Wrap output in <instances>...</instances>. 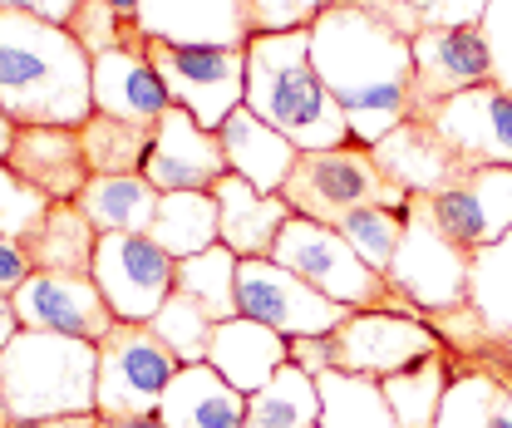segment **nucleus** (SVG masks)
Instances as JSON below:
<instances>
[{
    "instance_id": "9b49d317",
    "label": "nucleus",
    "mask_w": 512,
    "mask_h": 428,
    "mask_svg": "<svg viewBox=\"0 0 512 428\" xmlns=\"http://www.w3.org/2000/svg\"><path fill=\"white\" fill-rule=\"evenodd\" d=\"M237 310L247 320L271 325L286 340H296V335H330L350 315L345 306H335L330 296H320L316 286H306L296 271H286L271 256L237 261Z\"/></svg>"
},
{
    "instance_id": "b1692460",
    "label": "nucleus",
    "mask_w": 512,
    "mask_h": 428,
    "mask_svg": "<svg viewBox=\"0 0 512 428\" xmlns=\"http://www.w3.org/2000/svg\"><path fill=\"white\" fill-rule=\"evenodd\" d=\"M217 138H222V153H227V173L247 178L261 192H281L296 158H301V148L286 133H276L266 119H256L247 104L217 128Z\"/></svg>"
},
{
    "instance_id": "7c9ffc66",
    "label": "nucleus",
    "mask_w": 512,
    "mask_h": 428,
    "mask_svg": "<svg viewBox=\"0 0 512 428\" xmlns=\"http://www.w3.org/2000/svg\"><path fill=\"white\" fill-rule=\"evenodd\" d=\"M448 379H453V355H448V350H434V355L414 360L409 369L380 379V389H384V399H389V409H394V419H399V428H434Z\"/></svg>"
},
{
    "instance_id": "3c124183",
    "label": "nucleus",
    "mask_w": 512,
    "mask_h": 428,
    "mask_svg": "<svg viewBox=\"0 0 512 428\" xmlns=\"http://www.w3.org/2000/svg\"><path fill=\"white\" fill-rule=\"evenodd\" d=\"M15 419H10V409H5V399H0V428H10Z\"/></svg>"
},
{
    "instance_id": "ea45409f",
    "label": "nucleus",
    "mask_w": 512,
    "mask_h": 428,
    "mask_svg": "<svg viewBox=\"0 0 512 428\" xmlns=\"http://www.w3.org/2000/svg\"><path fill=\"white\" fill-rule=\"evenodd\" d=\"M45 212H50V202H45L35 187H25L5 163H0V237H10V242L25 246V237L40 227Z\"/></svg>"
},
{
    "instance_id": "1a4fd4ad",
    "label": "nucleus",
    "mask_w": 512,
    "mask_h": 428,
    "mask_svg": "<svg viewBox=\"0 0 512 428\" xmlns=\"http://www.w3.org/2000/svg\"><path fill=\"white\" fill-rule=\"evenodd\" d=\"M148 64L163 79L168 99L188 109L202 128H222L247 104V50H217V45H168L148 40Z\"/></svg>"
},
{
    "instance_id": "f257e3e1",
    "label": "nucleus",
    "mask_w": 512,
    "mask_h": 428,
    "mask_svg": "<svg viewBox=\"0 0 512 428\" xmlns=\"http://www.w3.org/2000/svg\"><path fill=\"white\" fill-rule=\"evenodd\" d=\"M311 64L345 109L350 138L375 148L414 119V45L355 0H335L311 25Z\"/></svg>"
},
{
    "instance_id": "79ce46f5",
    "label": "nucleus",
    "mask_w": 512,
    "mask_h": 428,
    "mask_svg": "<svg viewBox=\"0 0 512 428\" xmlns=\"http://www.w3.org/2000/svg\"><path fill=\"white\" fill-rule=\"evenodd\" d=\"M478 30H483V45H488L493 84L512 89V0H488Z\"/></svg>"
},
{
    "instance_id": "393cba45",
    "label": "nucleus",
    "mask_w": 512,
    "mask_h": 428,
    "mask_svg": "<svg viewBox=\"0 0 512 428\" xmlns=\"http://www.w3.org/2000/svg\"><path fill=\"white\" fill-rule=\"evenodd\" d=\"M158 414L168 428H242L247 394L232 389L212 365H183L173 374Z\"/></svg>"
},
{
    "instance_id": "7ed1b4c3",
    "label": "nucleus",
    "mask_w": 512,
    "mask_h": 428,
    "mask_svg": "<svg viewBox=\"0 0 512 428\" xmlns=\"http://www.w3.org/2000/svg\"><path fill=\"white\" fill-rule=\"evenodd\" d=\"M247 109L286 133L301 153L355 143L345 109L311 64V30H276L247 40Z\"/></svg>"
},
{
    "instance_id": "423d86ee",
    "label": "nucleus",
    "mask_w": 512,
    "mask_h": 428,
    "mask_svg": "<svg viewBox=\"0 0 512 428\" xmlns=\"http://www.w3.org/2000/svg\"><path fill=\"white\" fill-rule=\"evenodd\" d=\"M291 217H311L335 227L340 217L360 212V207H409V192L394 187L380 173L375 153L365 143H340V148H320V153H301L291 178L281 187Z\"/></svg>"
},
{
    "instance_id": "0eeeda50",
    "label": "nucleus",
    "mask_w": 512,
    "mask_h": 428,
    "mask_svg": "<svg viewBox=\"0 0 512 428\" xmlns=\"http://www.w3.org/2000/svg\"><path fill=\"white\" fill-rule=\"evenodd\" d=\"M468 271H473V251H463L453 237H444V227L434 222L424 197H409L404 237H399L389 271H384L389 291L404 296L409 306H419V315L453 310L468 306Z\"/></svg>"
},
{
    "instance_id": "20e7f679",
    "label": "nucleus",
    "mask_w": 512,
    "mask_h": 428,
    "mask_svg": "<svg viewBox=\"0 0 512 428\" xmlns=\"http://www.w3.org/2000/svg\"><path fill=\"white\" fill-rule=\"evenodd\" d=\"M99 345L50 330H20L0 350V399L10 419H60L94 414Z\"/></svg>"
},
{
    "instance_id": "6e6552de",
    "label": "nucleus",
    "mask_w": 512,
    "mask_h": 428,
    "mask_svg": "<svg viewBox=\"0 0 512 428\" xmlns=\"http://www.w3.org/2000/svg\"><path fill=\"white\" fill-rule=\"evenodd\" d=\"M183 360L153 335V325H128L119 320L99 340V389H94V414L99 419H133V414H158L173 374Z\"/></svg>"
},
{
    "instance_id": "a878e982",
    "label": "nucleus",
    "mask_w": 512,
    "mask_h": 428,
    "mask_svg": "<svg viewBox=\"0 0 512 428\" xmlns=\"http://www.w3.org/2000/svg\"><path fill=\"white\" fill-rule=\"evenodd\" d=\"M94 251H99V227L79 212V202H50L40 227L25 237V256L35 271L94 276Z\"/></svg>"
},
{
    "instance_id": "4be33fe9",
    "label": "nucleus",
    "mask_w": 512,
    "mask_h": 428,
    "mask_svg": "<svg viewBox=\"0 0 512 428\" xmlns=\"http://www.w3.org/2000/svg\"><path fill=\"white\" fill-rule=\"evenodd\" d=\"M212 202H217V242L232 246L242 261L247 256H271L281 227L291 222V207H286L281 192H261L237 173L212 183Z\"/></svg>"
},
{
    "instance_id": "39448f33",
    "label": "nucleus",
    "mask_w": 512,
    "mask_h": 428,
    "mask_svg": "<svg viewBox=\"0 0 512 428\" xmlns=\"http://www.w3.org/2000/svg\"><path fill=\"white\" fill-rule=\"evenodd\" d=\"M271 261H281L286 271H296L306 286H316L320 296H330L345 310H394V315H419L404 296L389 291L380 271L370 261H360V251L345 242L335 227L311 222V217H291L281 227V237L271 246ZM424 320V315H419Z\"/></svg>"
},
{
    "instance_id": "a19ab883",
    "label": "nucleus",
    "mask_w": 512,
    "mask_h": 428,
    "mask_svg": "<svg viewBox=\"0 0 512 428\" xmlns=\"http://www.w3.org/2000/svg\"><path fill=\"white\" fill-rule=\"evenodd\" d=\"M335 0H247L256 35H276V30H311L320 10H330Z\"/></svg>"
},
{
    "instance_id": "72a5a7b5",
    "label": "nucleus",
    "mask_w": 512,
    "mask_h": 428,
    "mask_svg": "<svg viewBox=\"0 0 512 428\" xmlns=\"http://www.w3.org/2000/svg\"><path fill=\"white\" fill-rule=\"evenodd\" d=\"M237 261H242V256L222 242L197 251L188 261H178V291L192 296L212 320L242 315V310H237Z\"/></svg>"
},
{
    "instance_id": "4c0bfd02",
    "label": "nucleus",
    "mask_w": 512,
    "mask_h": 428,
    "mask_svg": "<svg viewBox=\"0 0 512 428\" xmlns=\"http://www.w3.org/2000/svg\"><path fill=\"white\" fill-rule=\"evenodd\" d=\"M69 35L89 50V60L104 55V50H133V55L148 50V35L138 30V15H124L109 0H84L79 15L69 20Z\"/></svg>"
},
{
    "instance_id": "f03ea898",
    "label": "nucleus",
    "mask_w": 512,
    "mask_h": 428,
    "mask_svg": "<svg viewBox=\"0 0 512 428\" xmlns=\"http://www.w3.org/2000/svg\"><path fill=\"white\" fill-rule=\"evenodd\" d=\"M0 109L20 128H84L94 114V60L50 20L0 10Z\"/></svg>"
},
{
    "instance_id": "2f4dec72",
    "label": "nucleus",
    "mask_w": 512,
    "mask_h": 428,
    "mask_svg": "<svg viewBox=\"0 0 512 428\" xmlns=\"http://www.w3.org/2000/svg\"><path fill=\"white\" fill-rule=\"evenodd\" d=\"M468 306L478 310V320H483L493 345H512V232L503 242L473 251Z\"/></svg>"
},
{
    "instance_id": "a211bd4d",
    "label": "nucleus",
    "mask_w": 512,
    "mask_h": 428,
    "mask_svg": "<svg viewBox=\"0 0 512 428\" xmlns=\"http://www.w3.org/2000/svg\"><path fill=\"white\" fill-rule=\"evenodd\" d=\"M133 15L148 40H168V45L247 50V40L256 35L247 0H138Z\"/></svg>"
},
{
    "instance_id": "9d476101",
    "label": "nucleus",
    "mask_w": 512,
    "mask_h": 428,
    "mask_svg": "<svg viewBox=\"0 0 512 428\" xmlns=\"http://www.w3.org/2000/svg\"><path fill=\"white\" fill-rule=\"evenodd\" d=\"M94 286L104 291L114 320L148 325L178 291V261L143 232H99Z\"/></svg>"
},
{
    "instance_id": "c9c22d12",
    "label": "nucleus",
    "mask_w": 512,
    "mask_h": 428,
    "mask_svg": "<svg viewBox=\"0 0 512 428\" xmlns=\"http://www.w3.org/2000/svg\"><path fill=\"white\" fill-rule=\"evenodd\" d=\"M493 399H498V379L478 360L453 355V379L444 389L434 428H493Z\"/></svg>"
},
{
    "instance_id": "412c9836",
    "label": "nucleus",
    "mask_w": 512,
    "mask_h": 428,
    "mask_svg": "<svg viewBox=\"0 0 512 428\" xmlns=\"http://www.w3.org/2000/svg\"><path fill=\"white\" fill-rule=\"evenodd\" d=\"M168 109H173V99H168L163 79L153 74L148 55H133V50L94 55V114L138 123V128L153 133Z\"/></svg>"
},
{
    "instance_id": "dca6fc26",
    "label": "nucleus",
    "mask_w": 512,
    "mask_h": 428,
    "mask_svg": "<svg viewBox=\"0 0 512 428\" xmlns=\"http://www.w3.org/2000/svg\"><path fill=\"white\" fill-rule=\"evenodd\" d=\"M409 45H414V119L453 94L493 84V64H488V45H483L478 25L424 30Z\"/></svg>"
},
{
    "instance_id": "f704fd0d",
    "label": "nucleus",
    "mask_w": 512,
    "mask_h": 428,
    "mask_svg": "<svg viewBox=\"0 0 512 428\" xmlns=\"http://www.w3.org/2000/svg\"><path fill=\"white\" fill-rule=\"evenodd\" d=\"M355 5L380 15L404 40H414L424 30H448V25H478L488 10V0H355Z\"/></svg>"
},
{
    "instance_id": "cd10ccee",
    "label": "nucleus",
    "mask_w": 512,
    "mask_h": 428,
    "mask_svg": "<svg viewBox=\"0 0 512 428\" xmlns=\"http://www.w3.org/2000/svg\"><path fill=\"white\" fill-rule=\"evenodd\" d=\"M316 389H320V428H399L380 379H370V374L325 369V374H316Z\"/></svg>"
},
{
    "instance_id": "37998d69",
    "label": "nucleus",
    "mask_w": 512,
    "mask_h": 428,
    "mask_svg": "<svg viewBox=\"0 0 512 428\" xmlns=\"http://www.w3.org/2000/svg\"><path fill=\"white\" fill-rule=\"evenodd\" d=\"M30 256H25V246L10 242V237H0V296H15L25 281H30Z\"/></svg>"
},
{
    "instance_id": "de8ad7c7",
    "label": "nucleus",
    "mask_w": 512,
    "mask_h": 428,
    "mask_svg": "<svg viewBox=\"0 0 512 428\" xmlns=\"http://www.w3.org/2000/svg\"><path fill=\"white\" fill-rule=\"evenodd\" d=\"M15 335H20V315H15V301H10V296H0V350H5Z\"/></svg>"
},
{
    "instance_id": "8fccbe9b",
    "label": "nucleus",
    "mask_w": 512,
    "mask_h": 428,
    "mask_svg": "<svg viewBox=\"0 0 512 428\" xmlns=\"http://www.w3.org/2000/svg\"><path fill=\"white\" fill-rule=\"evenodd\" d=\"M15 133H20V123H15L10 114H5V109H0V163L10 158V143H15Z\"/></svg>"
},
{
    "instance_id": "2eb2a0df",
    "label": "nucleus",
    "mask_w": 512,
    "mask_h": 428,
    "mask_svg": "<svg viewBox=\"0 0 512 428\" xmlns=\"http://www.w3.org/2000/svg\"><path fill=\"white\" fill-rule=\"evenodd\" d=\"M424 202L444 237H453L463 251H483L512 232V168H468L458 183Z\"/></svg>"
},
{
    "instance_id": "bb28decb",
    "label": "nucleus",
    "mask_w": 512,
    "mask_h": 428,
    "mask_svg": "<svg viewBox=\"0 0 512 428\" xmlns=\"http://www.w3.org/2000/svg\"><path fill=\"white\" fill-rule=\"evenodd\" d=\"M158 187L143 173H119V178H89V187L79 192V212L99 227V232H143L153 227L158 212Z\"/></svg>"
},
{
    "instance_id": "58836bf2",
    "label": "nucleus",
    "mask_w": 512,
    "mask_h": 428,
    "mask_svg": "<svg viewBox=\"0 0 512 428\" xmlns=\"http://www.w3.org/2000/svg\"><path fill=\"white\" fill-rule=\"evenodd\" d=\"M335 232L360 251V261H370L384 276L394 251H399V237H404V212H394V207H360V212L340 217Z\"/></svg>"
},
{
    "instance_id": "49530a36",
    "label": "nucleus",
    "mask_w": 512,
    "mask_h": 428,
    "mask_svg": "<svg viewBox=\"0 0 512 428\" xmlns=\"http://www.w3.org/2000/svg\"><path fill=\"white\" fill-rule=\"evenodd\" d=\"M10 428H104L99 414H60V419H15Z\"/></svg>"
},
{
    "instance_id": "a18cd8bd",
    "label": "nucleus",
    "mask_w": 512,
    "mask_h": 428,
    "mask_svg": "<svg viewBox=\"0 0 512 428\" xmlns=\"http://www.w3.org/2000/svg\"><path fill=\"white\" fill-rule=\"evenodd\" d=\"M291 365H301L306 374H325L330 369V335H296L291 340Z\"/></svg>"
},
{
    "instance_id": "6ab92c4d",
    "label": "nucleus",
    "mask_w": 512,
    "mask_h": 428,
    "mask_svg": "<svg viewBox=\"0 0 512 428\" xmlns=\"http://www.w3.org/2000/svg\"><path fill=\"white\" fill-rule=\"evenodd\" d=\"M380 173L394 187H404L409 197H434L448 183H458L468 173V163L444 143V133L429 119H404L394 133H384L370 148Z\"/></svg>"
},
{
    "instance_id": "ddd939ff",
    "label": "nucleus",
    "mask_w": 512,
    "mask_h": 428,
    "mask_svg": "<svg viewBox=\"0 0 512 428\" xmlns=\"http://www.w3.org/2000/svg\"><path fill=\"white\" fill-rule=\"evenodd\" d=\"M20 330H50L69 340H104L119 320L94 286V276H60V271H30V281L10 296Z\"/></svg>"
},
{
    "instance_id": "c756f323",
    "label": "nucleus",
    "mask_w": 512,
    "mask_h": 428,
    "mask_svg": "<svg viewBox=\"0 0 512 428\" xmlns=\"http://www.w3.org/2000/svg\"><path fill=\"white\" fill-rule=\"evenodd\" d=\"M148 237L173 261H188L197 251L217 246V202H212V192H163Z\"/></svg>"
},
{
    "instance_id": "473e14b6",
    "label": "nucleus",
    "mask_w": 512,
    "mask_h": 428,
    "mask_svg": "<svg viewBox=\"0 0 512 428\" xmlns=\"http://www.w3.org/2000/svg\"><path fill=\"white\" fill-rule=\"evenodd\" d=\"M79 143H84L94 178H119V173H143L153 133L138 128V123L109 119V114H89V123L79 128Z\"/></svg>"
},
{
    "instance_id": "5701e85b",
    "label": "nucleus",
    "mask_w": 512,
    "mask_h": 428,
    "mask_svg": "<svg viewBox=\"0 0 512 428\" xmlns=\"http://www.w3.org/2000/svg\"><path fill=\"white\" fill-rule=\"evenodd\" d=\"M207 365L217 369L232 389L256 394L276 379V369L291 365V340L276 335L271 325L247 320V315H232V320H217L212 325V345H207Z\"/></svg>"
},
{
    "instance_id": "09e8293b",
    "label": "nucleus",
    "mask_w": 512,
    "mask_h": 428,
    "mask_svg": "<svg viewBox=\"0 0 512 428\" xmlns=\"http://www.w3.org/2000/svg\"><path fill=\"white\" fill-rule=\"evenodd\" d=\"M104 428H168L163 414H133V419H104Z\"/></svg>"
},
{
    "instance_id": "aec40b11",
    "label": "nucleus",
    "mask_w": 512,
    "mask_h": 428,
    "mask_svg": "<svg viewBox=\"0 0 512 428\" xmlns=\"http://www.w3.org/2000/svg\"><path fill=\"white\" fill-rule=\"evenodd\" d=\"M5 168L25 187H35L45 202H79V192L94 178L79 128H20Z\"/></svg>"
},
{
    "instance_id": "f3484780",
    "label": "nucleus",
    "mask_w": 512,
    "mask_h": 428,
    "mask_svg": "<svg viewBox=\"0 0 512 428\" xmlns=\"http://www.w3.org/2000/svg\"><path fill=\"white\" fill-rule=\"evenodd\" d=\"M143 178L158 192H212L217 178H227L222 138L212 128H202L188 109L173 104L153 128V148H148Z\"/></svg>"
},
{
    "instance_id": "f8f14e48",
    "label": "nucleus",
    "mask_w": 512,
    "mask_h": 428,
    "mask_svg": "<svg viewBox=\"0 0 512 428\" xmlns=\"http://www.w3.org/2000/svg\"><path fill=\"white\" fill-rule=\"evenodd\" d=\"M434 350H444V340L419 315H394V310H350L330 330V369L370 379H389Z\"/></svg>"
},
{
    "instance_id": "c03bdc74",
    "label": "nucleus",
    "mask_w": 512,
    "mask_h": 428,
    "mask_svg": "<svg viewBox=\"0 0 512 428\" xmlns=\"http://www.w3.org/2000/svg\"><path fill=\"white\" fill-rule=\"evenodd\" d=\"M84 0H0V10H20V15H35V20H50V25H64L79 15Z\"/></svg>"
},
{
    "instance_id": "e433bc0d",
    "label": "nucleus",
    "mask_w": 512,
    "mask_h": 428,
    "mask_svg": "<svg viewBox=\"0 0 512 428\" xmlns=\"http://www.w3.org/2000/svg\"><path fill=\"white\" fill-rule=\"evenodd\" d=\"M148 325H153V335H158L183 365H207V345H212V325H217V320L197 306L192 296L173 291Z\"/></svg>"
},
{
    "instance_id": "c85d7f7f",
    "label": "nucleus",
    "mask_w": 512,
    "mask_h": 428,
    "mask_svg": "<svg viewBox=\"0 0 512 428\" xmlns=\"http://www.w3.org/2000/svg\"><path fill=\"white\" fill-rule=\"evenodd\" d=\"M242 428H320L316 374H306L301 365H281L266 389L247 394Z\"/></svg>"
},
{
    "instance_id": "4468645a",
    "label": "nucleus",
    "mask_w": 512,
    "mask_h": 428,
    "mask_svg": "<svg viewBox=\"0 0 512 428\" xmlns=\"http://www.w3.org/2000/svg\"><path fill=\"white\" fill-rule=\"evenodd\" d=\"M419 119L434 123L468 168H512V89L503 84H478L468 94H453Z\"/></svg>"
}]
</instances>
